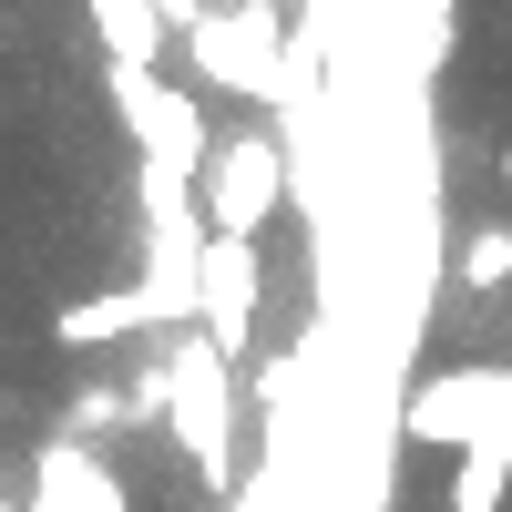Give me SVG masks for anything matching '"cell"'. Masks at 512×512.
I'll return each instance as SVG.
<instances>
[{
    "instance_id": "1",
    "label": "cell",
    "mask_w": 512,
    "mask_h": 512,
    "mask_svg": "<svg viewBox=\"0 0 512 512\" xmlns=\"http://www.w3.org/2000/svg\"><path fill=\"white\" fill-rule=\"evenodd\" d=\"M164 431H175V451L195 461L205 492H226V472H236V359L205 328L164 338Z\"/></svg>"
},
{
    "instance_id": "2",
    "label": "cell",
    "mask_w": 512,
    "mask_h": 512,
    "mask_svg": "<svg viewBox=\"0 0 512 512\" xmlns=\"http://www.w3.org/2000/svg\"><path fill=\"white\" fill-rule=\"evenodd\" d=\"M287 195H297L287 134L236 123V134H216V154H205V175H195V216H205V236H267L287 216Z\"/></svg>"
},
{
    "instance_id": "3",
    "label": "cell",
    "mask_w": 512,
    "mask_h": 512,
    "mask_svg": "<svg viewBox=\"0 0 512 512\" xmlns=\"http://www.w3.org/2000/svg\"><path fill=\"white\" fill-rule=\"evenodd\" d=\"M400 441L420 451H482V441H512V359H461V369H431L410 379L400 400Z\"/></svg>"
},
{
    "instance_id": "4",
    "label": "cell",
    "mask_w": 512,
    "mask_h": 512,
    "mask_svg": "<svg viewBox=\"0 0 512 512\" xmlns=\"http://www.w3.org/2000/svg\"><path fill=\"white\" fill-rule=\"evenodd\" d=\"M103 103L123 113V134H134V164H154V175H175L195 195L205 154H216V123H205V103L185 93V82H154V72H113L103 62Z\"/></svg>"
},
{
    "instance_id": "5",
    "label": "cell",
    "mask_w": 512,
    "mask_h": 512,
    "mask_svg": "<svg viewBox=\"0 0 512 512\" xmlns=\"http://www.w3.org/2000/svg\"><path fill=\"white\" fill-rule=\"evenodd\" d=\"M21 512H134V482H123L113 451L52 431L31 451V472H21Z\"/></svg>"
},
{
    "instance_id": "6",
    "label": "cell",
    "mask_w": 512,
    "mask_h": 512,
    "mask_svg": "<svg viewBox=\"0 0 512 512\" xmlns=\"http://www.w3.org/2000/svg\"><path fill=\"white\" fill-rule=\"evenodd\" d=\"M256 318H267V256H256V236H216L205 246V338L226 359H246Z\"/></svg>"
},
{
    "instance_id": "7",
    "label": "cell",
    "mask_w": 512,
    "mask_h": 512,
    "mask_svg": "<svg viewBox=\"0 0 512 512\" xmlns=\"http://www.w3.org/2000/svg\"><path fill=\"white\" fill-rule=\"evenodd\" d=\"M82 31L103 41L113 72H164V52H185L175 21H164V0H82Z\"/></svg>"
},
{
    "instance_id": "8",
    "label": "cell",
    "mask_w": 512,
    "mask_h": 512,
    "mask_svg": "<svg viewBox=\"0 0 512 512\" xmlns=\"http://www.w3.org/2000/svg\"><path fill=\"white\" fill-rule=\"evenodd\" d=\"M154 328V308H144V287H103V297H72V308H52V338L72 359H103V349H123V338H144Z\"/></svg>"
},
{
    "instance_id": "9",
    "label": "cell",
    "mask_w": 512,
    "mask_h": 512,
    "mask_svg": "<svg viewBox=\"0 0 512 512\" xmlns=\"http://www.w3.org/2000/svg\"><path fill=\"white\" fill-rule=\"evenodd\" d=\"M441 512H512V441L461 451V461H451V482H441Z\"/></svg>"
},
{
    "instance_id": "10",
    "label": "cell",
    "mask_w": 512,
    "mask_h": 512,
    "mask_svg": "<svg viewBox=\"0 0 512 512\" xmlns=\"http://www.w3.org/2000/svg\"><path fill=\"white\" fill-rule=\"evenodd\" d=\"M451 277L472 287V297H502V287H512V216L461 236V246H451Z\"/></svg>"
},
{
    "instance_id": "11",
    "label": "cell",
    "mask_w": 512,
    "mask_h": 512,
    "mask_svg": "<svg viewBox=\"0 0 512 512\" xmlns=\"http://www.w3.org/2000/svg\"><path fill=\"white\" fill-rule=\"evenodd\" d=\"M256 11H267V21H297V11H308V0H256Z\"/></svg>"
},
{
    "instance_id": "12",
    "label": "cell",
    "mask_w": 512,
    "mask_h": 512,
    "mask_svg": "<svg viewBox=\"0 0 512 512\" xmlns=\"http://www.w3.org/2000/svg\"><path fill=\"white\" fill-rule=\"evenodd\" d=\"M0 512H21V492H0Z\"/></svg>"
}]
</instances>
